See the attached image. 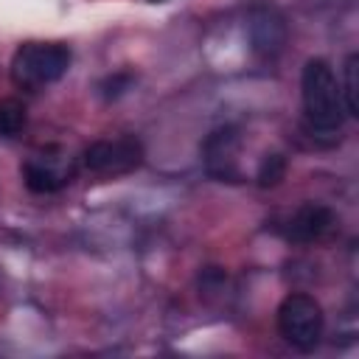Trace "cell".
Segmentation results:
<instances>
[{
  "mask_svg": "<svg viewBox=\"0 0 359 359\" xmlns=\"http://www.w3.org/2000/svg\"><path fill=\"white\" fill-rule=\"evenodd\" d=\"M70 67V50L62 42H25L11 59V79L22 90L45 87Z\"/></svg>",
  "mask_w": 359,
  "mask_h": 359,
  "instance_id": "7a4b0ae2",
  "label": "cell"
},
{
  "mask_svg": "<svg viewBox=\"0 0 359 359\" xmlns=\"http://www.w3.org/2000/svg\"><path fill=\"white\" fill-rule=\"evenodd\" d=\"M154 3H160V0H154Z\"/></svg>",
  "mask_w": 359,
  "mask_h": 359,
  "instance_id": "8fae6325",
  "label": "cell"
},
{
  "mask_svg": "<svg viewBox=\"0 0 359 359\" xmlns=\"http://www.w3.org/2000/svg\"><path fill=\"white\" fill-rule=\"evenodd\" d=\"M236 146H238V137L233 129H219L208 137L205 143V163L208 168L216 174V177H233L236 168H233V154H236Z\"/></svg>",
  "mask_w": 359,
  "mask_h": 359,
  "instance_id": "52a82bcc",
  "label": "cell"
},
{
  "mask_svg": "<svg viewBox=\"0 0 359 359\" xmlns=\"http://www.w3.org/2000/svg\"><path fill=\"white\" fill-rule=\"evenodd\" d=\"M25 126V107L17 98H3L0 101V135L14 137Z\"/></svg>",
  "mask_w": 359,
  "mask_h": 359,
  "instance_id": "ba28073f",
  "label": "cell"
},
{
  "mask_svg": "<svg viewBox=\"0 0 359 359\" xmlns=\"http://www.w3.org/2000/svg\"><path fill=\"white\" fill-rule=\"evenodd\" d=\"M356 65H359V56L351 53V56L345 59V67H342V87H339L345 115H351V118L359 112V104H356Z\"/></svg>",
  "mask_w": 359,
  "mask_h": 359,
  "instance_id": "9c48e42d",
  "label": "cell"
},
{
  "mask_svg": "<svg viewBox=\"0 0 359 359\" xmlns=\"http://www.w3.org/2000/svg\"><path fill=\"white\" fill-rule=\"evenodd\" d=\"M143 160V146L135 137H115V140H98L84 149V168L95 174H126L137 168Z\"/></svg>",
  "mask_w": 359,
  "mask_h": 359,
  "instance_id": "277c9868",
  "label": "cell"
},
{
  "mask_svg": "<svg viewBox=\"0 0 359 359\" xmlns=\"http://www.w3.org/2000/svg\"><path fill=\"white\" fill-rule=\"evenodd\" d=\"M283 171H286V160L280 154H266L261 168H258V182L266 188V185H275L278 180H283Z\"/></svg>",
  "mask_w": 359,
  "mask_h": 359,
  "instance_id": "30bf717a",
  "label": "cell"
},
{
  "mask_svg": "<svg viewBox=\"0 0 359 359\" xmlns=\"http://www.w3.org/2000/svg\"><path fill=\"white\" fill-rule=\"evenodd\" d=\"M303 112L311 132H337L345 118L339 81L325 59H309L300 76Z\"/></svg>",
  "mask_w": 359,
  "mask_h": 359,
  "instance_id": "6da1fadb",
  "label": "cell"
},
{
  "mask_svg": "<svg viewBox=\"0 0 359 359\" xmlns=\"http://www.w3.org/2000/svg\"><path fill=\"white\" fill-rule=\"evenodd\" d=\"M331 222H334V216H331L328 208L309 202V205L297 208L294 216L289 219L286 238L289 241H297V244H311V241H317V238L325 236V230L331 227Z\"/></svg>",
  "mask_w": 359,
  "mask_h": 359,
  "instance_id": "8992f818",
  "label": "cell"
},
{
  "mask_svg": "<svg viewBox=\"0 0 359 359\" xmlns=\"http://www.w3.org/2000/svg\"><path fill=\"white\" fill-rule=\"evenodd\" d=\"M76 174L73 160L62 149H48L42 154H34L22 165V180L34 194H53L62 191Z\"/></svg>",
  "mask_w": 359,
  "mask_h": 359,
  "instance_id": "5b68a950",
  "label": "cell"
},
{
  "mask_svg": "<svg viewBox=\"0 0 359 359\" xmlns=\"http://www.w3.org/2000/svg\"><path fill=\"white\" fill-rule=\"evenodd\" d=\"M278 331L297 351H314L323 337V309L309 294H286L278 306Z\"/></svg>",
  "mask_w": 359,
  "mask_h": 359,
  "instance_id": "3957f363",
  "label": "cell"
}]
</instances>
